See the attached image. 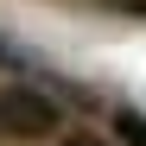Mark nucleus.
I'll use <instances>...</instances> for the list:
<instances>
[{
  "instance_id": "obj_1",
  "label": "nucleus",
  "mask_w": 146,
  "mask_h": 146,
  "mask_svg": "<svg viewBox=\"0 0 146 146\" xmlns=\"http://www.w3.org/2000/svg\"><path fill=\"white\" fill-rule=\"evenodd\" d=\"M0 133H19V140L57 133V102H51L44 89H26V83L0 89Z\"/></svg>"
},
{
  "instance_id": "obj_4",
  "label": "nucleus",
  "mask_w": 146,
  "mask_h": 146,
  "mask_svg": "<svg viewBox=\"0 0 146 146\" xmlns=\"http://www.w3.org/2000/svg\"><path fill=\"white\" fill-rule=\"evenodd\" d=\"M0 64H19V51H13V44H7V38H0Z\"/></svg>"
},
{
  "instance_id": "obj_2",
  "label": "nucleus",
  "mask_w": 146,
  "mask_h": 146,
  "mask_svg": "<svg viewBox=\"0 0 146 146\" xmlns=\"http://www.w3.org/2000/svg\"><path fill=\"white\" fill-rule=\"evenodd\" d=\"M114 127L127 133V146H146V121H140L133 108H121V114H114Z\"/></svg>"
},
{
  "instance_id": "obj_3",
  "label": "nucleus",
  "mask_w": 146,
  "mask_h": 146,
  "mask_svg": "<svg viewBox=\"0 0 146 146\" xmlns=\"http://www.w3.org/2000/svg\"><path fill=\"white\" fill-rule=\"evenodd\" d=\"M57 146H108V140H95V133H64Z\"/></svg>"
}]
</instances>
